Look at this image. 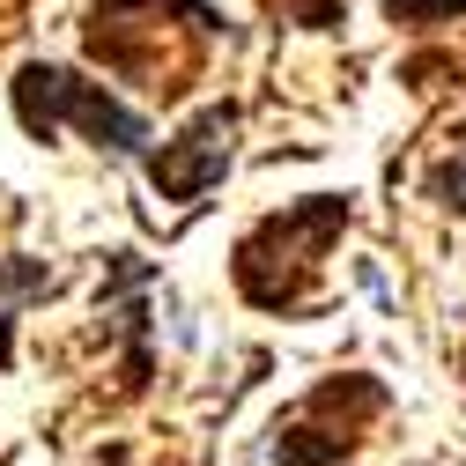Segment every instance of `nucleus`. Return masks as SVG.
<instances>
[{"instance_id": "f257e3e1", "label": "nucleus", "mask_w": 466, "mask_h": 466, "mask_svg": "<svg viewBox=\"0 0 466 466\" xmlns=\"http://www.w3.org/2000/svg\"><path fill=\"white\" fill-rule=\"evenodd\" d=\"M340 229H348V200L340 193H311L297 208L267 215L252 238L238 245V267H229V274H238V289L259 311H297L311 297V281H319V267H326Z\"/></svg>"}, {"instance_id": "f03ea898", "label": "nucleus", "mask_w": 466, "mask_h": 466, "mask_svg": "<svg viewBox=\"0 0 466 466\" xmlns=\"http://www.w3.org/2000/svg\"><path fill=\"white\" fill-rule=\"evenodd\" d=\"M15 119L30 141H52L60 127H82L96 148H119V156H141L148 148V119L134 104L104 96V82H82L52 60H23L15 67Z\"/></svg>"}, {"instance_id": "7ed1b4c3", "label": "nucleus", "mask_w": 466, "mask_h": 466, "mask_svg": "<svg viewBox=\"0 0 466 466\" xmlns=\"http://www.w3.org/2000/svg\"><path fill=\"white\" fill-rule=\"evenodd\" d=\"M229 141H238V104H208L178 141L148 148V186H156L163 200L193 208V200L222 178V170H229Z\"/></svg>"}, {"instance_id": "20e7f679", "label": "nucleus", "mask_w": 466, "mask_h": 466, "mask_svg": "<svg viewBox=\"0 0 466 466\" xmlns=\"http://www.w3.org/2000/svg\"><path fill=\"white\" fill-rule=\"evenodd\" d=\"M52 281L60 274H52L45 259H0V363H15V311L52 297Z\"/></svg>"}, {"instance_id": "39448f33", "label": "nucleus", "mask_w": 466, "mask_h": 466, "mask_svg": "<svg viewBox=\"0 0 466 466\" xmlns=\"http://www.w3.org/2000/svg\"><path fill=\"white\" fill-rule=\"evenodd\" d=\"M356 437L348 430H311V422H289L274 437V466H326V459H348Z\"/></svg>"}, {"instance_id": "423d86ee", "label": "nucleus", "mask_w": 466, "mask_h": 466, "mask_svg": "<svg viewBox=\"0 0 466 466\" xmlns=\"http://www.w3.org/2000/svg\"><path fill=\"white\" fill-rule=\"evenodd\" d=\"M466 0H385V23L392 30H430V23H459Z\"/></svg>"}, {"instance_id": "0eeeda50", "label": "nucleus", "mask_w": 466, "mask_h": 466, "mask_svg": "<svg viewBox=\"0 0 466 466\" xmlns=\"http://www.w3.org/2000/svg\"><path fill=\"white\" fill-rule=\"evenodd\" d=\"M281 23H304V30H333L340 23V0H267Z\"/></svg>"}, {"instance_id": "6e6552de", "label": "nucleus", "mask_w": 466, "mask_h": 466, "mask_svg": "<svg viewBox=\"0 0 466 466\" xmlns=\"http://www.w3.org/2000/svg\"><path fill=\"white\" fill-rule=\"evenodd\" d=\"M430 193H437V208L466 215V163H437V170H430Z\"/></svg>"}, {"instance_id": "1a4fd4ad", "label": "nucleus", "mask_w": 466, "mask_h": 466, "mask_svg": "<svg viewBox=\"0 0 466 466\" xmlns=\"http://www.w3.org/2000/svg\"><path fill=\"white\" fill-rule=\"evenodd\" d=\"M459 141H466V127H459Z\"/></svg>"}]
</instances>
